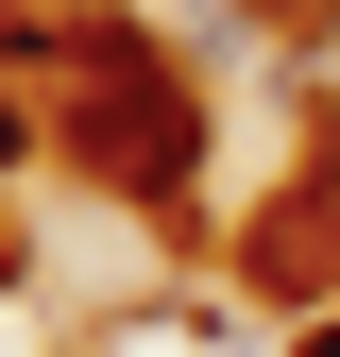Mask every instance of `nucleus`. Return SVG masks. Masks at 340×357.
I'll use <instances>...</instances> for the list:
<instances>
[{"instance_id":"nucleus-1","label":"nucleus","mask_w":340,"mask_h":357,"mask_svg":"<svg viewBox=\"0 0 340 357\" xmlns=\"http://www.w3.org/2000/svg\"><path fill=\"white\" fill-rule=\"evenodd\" d=\"M307 357H340V324H307Z\"/></svg>"}]
</instances>
